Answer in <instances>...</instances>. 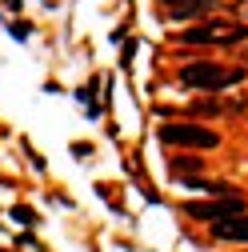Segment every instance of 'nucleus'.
Listing matches in <instances>:
<instances>
[{"label":"nucleus","mask_w":248,"mask_h":252,"mask_svg":"<svg viewBox=\"0 0 248 252\" xmlns=\"http://www.w3.org/2000/svg\"><path fill=\"white\" fill-rule=\"evenodd\" d=\"M244 80V68H220L212 60H196V64L180 68V84L184 88H200V92H224L232 84Z\"/></svg>","instance_id":"obj_1"},{"label":"nucleus","mask_w":248,"mask_h":252,"mask_svg":"<svg viewBox=\"0 0 248 252\" xmlns=\"http://www.w3.org/2000/svg\"><path fill=\"white\" fill-rule=\"evenodd\" d=\"M248 36V24H224V20H212V24H196V28H184L180 44H236Z\"/></svg>","instance_id":"obj_2"},{"label":"nucleus","mask_w":248,"mask_h":252,"mask_svg":"<svg viewBox=\"0 0 248 252\" xmlns=\"http://www.w3.org/2000/svg\"><path fill=\"white\" fill-rule=\"evenodd\" d=\"M160 140L164 144H180V148H216L220 144V136H216L212 128H200V124H160Z\"/></svg>","instance_id":"obj_3"},{"label":"nucleus","mask_w":248,"mask_h":252,"mask_svg":"<svg viewBox=\"0 0 248 252\" xmlns=\"http://www.w3.org/2000/svg\"><path fill=\"white\" fill-rule=\"evenodd\" d=\"M184 212H188L192 220H208V224H216V220L240 216V212H244V196H228V200H192V204H184Z\"/></svg>","instance_id":"obj_4"},{"label":"nucleus","mask_w":248,"mask_h":252,"mask_svg":"<svg viewBox=\"0 0 248 252\" xmlns=\"http://www.w3.org/2000/svg\"><path fill=\"white\" fill-rule=\"evenodd\" d=\"M212 236H220V240H248V212L228 216V220H216Z\"/></svg>","instance_id":"obj_5"},{"label":"nucleus","mask_w":248,"mask_h":252,"mask_svg":"<svg viewBox=\"0 0 248 252\" xmlns=\"http://www.w3.org/2000/svg\"><path fill=\"white\" fill-rule=\"evenodd\" d=\"M164 8H168V16H196V12H204V8H212V0H164Z\"/></svg>","instance_id":"obj_6"},{"label":"nucleus","mask_w":248,"mask_h":252,"mask_svg":"<svg viewBox=\"0 0 248 252\" xmlns=\"http://www.w3.org/2000/svg\"><path fill=\"white\" fill-rule=\"evenodd\" d=\"M168 168H172L176 176H180V172H200L204 160H200V156H172V164H168Z\"/></svg>","instance_id":"obj_7"},{"label":"nucleus","mask_w":248,"mask_h":252,"mask_svg":"<svg viewBox=\"0 0 248 252\" xmlns=\"http://www.w3.org/2000/svg\"><path fill=\"white\" fill-rule=\"evenodd\" d=\"M12 216L20 220V224H32V220H36V216H32V208H12Z\"/></svg>","instance_id":"obj_8"},{"label":"nucleus","mask_w":248,"mask_h":252,"mask_svg":"<svg viewBox=\"0 0 248 252\" xmlns=\"http://www.w3.org/2000/svg\"><path fill=\"white\" fill-rule=\"evenodd\" d=\"M196 112H200V116H208V112H220V104H216V100H200V104H196Z\"/></svg>","instance_id":"obj_9"}]
</instances>
